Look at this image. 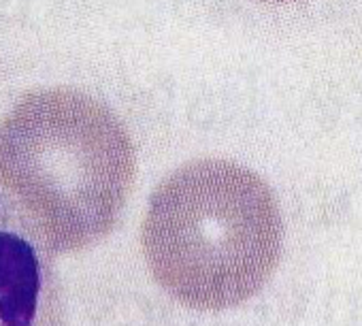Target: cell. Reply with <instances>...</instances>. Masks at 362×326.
Here are the masks:
<instances>
[{"instance_id": "3957f363", "label": "cell", "mask_w": 362, "mask_h": 326, "mask_svg": "<svg viewBox=\"0 0 362 326\" xmlns=\"http://www.w3.org/2000/svg\"><path fill=\"white\" fill-rule=\"evenodd\" d=\"M0 326H64L54 260L24 211L0 190Z\"/></svg>"}, {"instance_id": "6da1fadb", "label": "cell", "mask_w": 362, "mask_h": 326, "mask_svg": "<svg viewBox=\"0 0 362 326\" xmlns=\"http://www.w3.org/2000/svg\"><path fill=\"white\" fill-rule=\"evenodd\" d=\"M134 171L128 130L83 92H30L0 120V184L56 252L86 250L113 231Z\"/></svg>"}, {"instance_id": "277c9868", "label": "cell", "mask_w": 362, "mask_h": 326, "mask_svg": "<svg viewBox=\"0 0 362 326\" xmlns=\"http://www.w3.org/2000/svg\"><path fill=\"white\" fill-rule=\"evenodd\" d=\"M262 3H292V0H262Z\"/></svg>"}, {"instance_id": "7a4b0ae2", "label": "cell", "mask_w": 362, "mask_h": 326, "mask_svg": "<svg viewBox=\"0 0 362 326\" xmlns=\"http://www.w3.org/2000/svg\"><path fill=\"white\" fill-rule=\"evenodd\" d=\"M143 252L156 281L194 309H228L277 269L284 222L273 190L230 160L188 162L151 194Z\"/></svg>"}]
</instances>
